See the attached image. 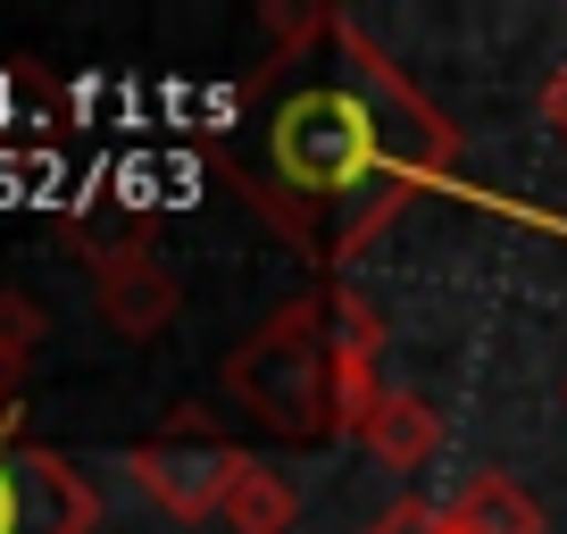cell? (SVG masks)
<instances>
[{
  "mask_svg": "<svg viewBox=\"0 0 567 534\" xmlns=\"http://www.w3.org/2000/svg\"><path fill=\"white\" fill-rule=\"evenodd\" d=\"M267 167H276L284 193H301V201H342V193H359V184L401 193V184H392L384 117H375V101L351 75H342V84H309V92H292V101L276 109V125H267Z\"/></svg>",
  "mask_w": 567,
  "mask_h": 534,
  "instance_id": "1",
  "label": "cell"
},
{
  "mask_svg": "<svg viewBox=\"0 0 567 534\" xmlns=\"http://www.w3.org/2000/svg\"><path fill=\"white\" fill-rule=\"evenodd\" d=\"M226 392L267 434H334V342H326V292L284 301L243 351L226 359Z\"/></svg>",
  "mask_w": 567,
  "mask_h": 534,
  "instance_id": "2",
  "label": "cell"
},
{
  "mask_svg": "<svg viewBox=\"0 0 567 534\" xmlns=\"http://www.w3.org/2000/svg\"><path fill=\"white\" fill-rule=\"evenodd\" d=\"M125 468H134V484L159 501L167 517L200 526V517H226V493H234V476L250 468V451L243 443H217V434L184 410L159 443H134V451H125Z\"/></svg>",
  "mask_w": 567,
  "mask_h": 534,
  "instance_id": "3",
  "label": "cell"
},
{
  "mask_svg": "<svg viewBox=\"0 0 567 534\" xmlns=\"http://www.w3.org/2000/svg\"><path fill=\"white\" fill-rule=\"evenodd\" d=\"M101 526V493L92 476L51 443L0 434V534H92Z\"/></svg>",
  "mask_w": 567,
  "mask_h": 534,
  "instance_id": "4",
  "label": "cell"
},
{
  "mask_svg": "<svg viewBox=\"0 0 567 534\" xmlns=\"http://www.w3.org/2000/svg\"><path fill=\"white\" fill-rule=\"evenodd\" d=\"M92 250V292H101V318L117 326L125 342H151L167 318H176V276L159 267V250L142 234H117V243H84Z\"/></svg>",
  "mask_w": 567,
  "mask_h": 534,
  "instance_id": "5",
  "label": "cell"
},
{
  "mask_svg": "<svg viewBox=\"0 0 567 534\" xmlns=\"http://www.w3.org/2000/svg\"><path fill=\"white\" fill-rule=\"evenodd\" d=\"M443 526L451 534H543V501L501 468H476L460 484V501H443Z\"/></svg>",
  "mask_w": 567,
  "mask_h": 534,
  "instance_id": "6",
  "label": "cell"
},
{
  "mask_svg": "<svg viewBox=\"0 0 567 534\" xmlns=\"http://www.w3.org/2000/svg\"><path fill=\"white\" fill-rule=\"evenodd\" d=\"M351 443L375 451L384 468H425V460H434V443H443V418H434V401H417V392H384Z\"/></svg>",
  "mask_w": 567,
  "mask_h": 534,
  "instance_id": "7",
  "label": "cell"
},
{
  "mask_svg": "<svg viewBox=\"0 0 567 534\" xmlns=\"http://www.w3.org/2000/svg\"><path fill=\"white\" fill-rule=\"evenodd\" d=\"M292 517H301V493H292L284 468L250 460L243 476H234V493H226V526L234 534H292Z\"/></svg>",
  "mask_w": 567,
  "mask_h": 534,
  "instance_id": "8",
  "label": "cell"
},
{
  "mask_svg": "<svg viewBox=\"0 0 567 534\" xmlns=\"http://www.w3.org/2000/svg\"><path fill=\"white\" fill-rule=\"evenodd\" d=\"M34 342H42V309L25 301V292H0V434H18V418H25V359H34Z\"/></svg>",
  "mask_w": 567,
  "mask_h": 534,
  "instance_id": "9",
  "label": "cell"
},
{
  "mask_svg": "<svg viewBox=\"0 0 567 534\" xmlns=\"http://www.w3.org/2000/svg\"><path fill=\"white\" fill-rule=\"evenodd\" d=\"M425 526H434V501H392L368 534H425Z\"/></svg>",
  "mask_w": 567,
  "mask_h": 534,
  "instance_id": "10",
  "label": "cell"
},
{
  "mask_svg": "<svg viewBox=\"0 0 567 534\" xmlns=\"http://www.w3.org/2000/svg\"><path fill=\"white\" fill-rule=\"evenodd\" d=\"M543 117H550V125H559V134H567V68L550 75V92H543Z\"/></svg>",
  "mask_w": 567,
  "mask_h": 534,
  "instance_id": "11",
  "label": "cell"
},
{
  "mask_svg": "<svg viewBox=\"0 0 567 534\" xmlns=\"http://www.w3.org/2000/svg\"><path fill=\"white\" fill-rule=\"evenodd\" d=\"M425 534H451V526H443V510H434V526H425Z\"/></svg>",
  "mask_w": 567,
  "mask_h": 534,
  "instance_id": "12",
  "label": "cell"
}]
</instances>
